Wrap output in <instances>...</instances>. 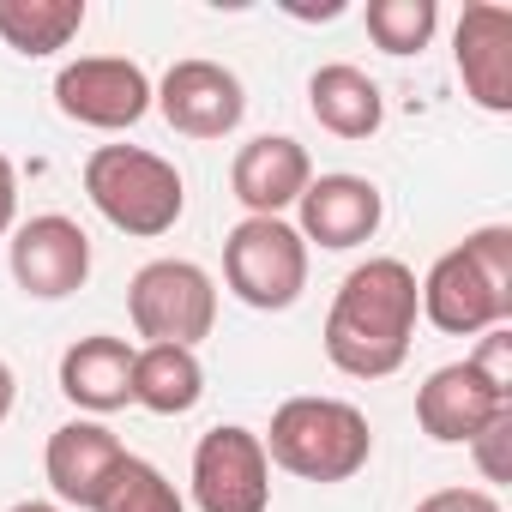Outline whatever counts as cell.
<instances>
[{
    "mask_svg": "<svg viewBox=\"0 0 512 512\" xmlns=\"http://www.w3.org/2000/svg\"><path fill=\"white\" fill-rule=\"evenodd\" d=\"M422 302L404 260H362L326 308V362L350 380H386L404 368Z\"/></svg>",
    "mask_w": 512,
    "mask_h": 512,
    "instance_id": "obj_1",
    "label": "cell"
},
{
    "mask_svg": "<svg viewBox=\"0 0 512 512\" xmlns=\"http://www.w3.org/2000/svg\"><path fill=\"white\" fill-rule=\"evenodd\" d=\"M266 458L302 482H350L356 470H368L374 458V428L350 398H284L272 410V428L260 434Z\"/></svg>",
    "mask_w": 512,
    "mask_h": 512,
    "instance_id": "obj_2",
    "label": "cell"
},
{
    "mask_svg": "<svg viewBox=\"0 0 512 512\" xmlns=\"http://www.w3.org/2000/svg\"><path fill=\"white\" fill-rule=\"evenodd\" d=\"M85 193L103 211L109 229L133 235V241H157L181 223L187 211V181L169 157L145 151V145H97L85 157Z\"/></svg>",
    "mask_w": 512,
    "mask_h": 512,
    "instance_id": "obj_3",
    "label": "cell"
},
{
    "mask_svg": "<svg viewBox=\"0 0 512 512\" xmlns=\"http://www.w3.org/2000/svg\"><path fill=\"white\" fill-rule=\"evenodd\" d=\"M223 284L235 302L260 314L296 308L308 290V241L290 217H241L223 235Z\"/></svg>",
    "mask_w": 512,
    "mask_h": 512,
    "instance_id": "obj_4",
    "label": "cell"
},
{
    "mask_svg": "<svg viewBox=\"0 0 512 512\" xmlns=\"http://www.w3.org/2000/svg\"><path fill=\"white\" fill-rule=\"evenodd\" d=\"M127 314L145 344H181L199 350L217 326V284L193 260H151L127 284Z\"/></svg>",
    "mask_w": 512,
    "mask_h": 512,
    "instance_id": "obj_5",
    "label": "cell"
},
{
    "mask_svg": "<svg viewBox=\"0 0 512 512\" xmlns=\"http://www.w3.org/2000/svg\"><path fill=\"white\" fill-rule=\"evenodd\" d=\"M157 85L127 55H79L55 73V109L97 133H127L151 115Z\"/></svg>",
    "mask_w": 512,
    "mask_h": 512,
    "instance_id": "obj_6",
    "label": "cell"
},
{
    "mask_svg": "<svg viewBox=\"0 0 512 512\" xmlns=\"http://www.w3.org/2000/svg\"><path fill=\"white\" fill-rule=\"evenodd\" d=\"M193 506L199 512H266L272 506V458L260 434L241 422H217L193 446Z\"/></svg>",
    "mask_w": 512,
    "mask_h": 512,
    "instance_id": "obj_7",
    "label": "cell"
},
{
    "mask_svg": "<svg viewBox=\"0 0 512 512\" xmlns=\"http://www.w3.org/2000/svg\"><path fill=\"white\" fill-rule=\"evenodd\" d=\"M7 260H13V284L37 302H61L73 290H85L91 278V235L61 217V211H43L31 223L13 229L7 241Z\"/></svg>",
    "mask_w": 512,
    "mask_h": 512,
    "instance_id": "obj_8",
    "label": "cell"
},
{
    "mask_svg": "<svg viewBox=\"0 0 512 512\" xmlns=\"http://www.w3.org/2000/svg\"><path fill=\"white\" fill-rule=\"evenodd\" d=\"M151 109L187 139H229L241 127V115H247V91H241V79L223 61H199L193 55V61H175L163 73Z\"/></svg>",
    "mask_w": 512,
    "mask_h": 512,
    "instance_id": "obj_9",
    "label": "cell"
},
{
    "mask_svg": "<svg viewBox=\"0 0 512 512\" xmlns=\"http://www.w3.org/2000/svg\"><path fill=\"white\" fill-rule=\"evenodd\" d=\"M422 320L446 338H482L494 326H512V296H500L464 247H446L440 260L428 266V278L416 284Z\"/></svg>",
    "mask_w": 512,
    "mask_h": 512,
    "instance_id": "obj_10",
    "label": "cell"
},
{
    "mask_svg": "<svg viewBox=\"0 0 512 512\" xmlns=\"http://www.w3.org/2000/svg\"><path fill=\"white\" fill-rule=\"evenodd\" d=\"M386 223V193L368 175H314L296 199V235L326 253H350L374 241Z\"/></svg>",
    "mask_w": 512,
    "mask_h": 512,
    "instance_id": "obj_11",
    "label": "cell"
},
{
    "mask_svg": "<svg viewBox=\"0 0 512 512\" xmlns=\"http://www.w3.org/2000/svg\"><path fill=\"white\" fill-rule=\"evenodd\" d=\"M452 67L464 79V97L488 115H512V7L476 0L452 31Z\"/></svg>",
    "mask_w": 512,
    "mask_h": 512,
    "instance_id": "obj_12",
    "label": "cell"
},
{
    "mask_svg": "<svg viewBox=\"0 0 512 512\" xmlns=\"http://www.w3.org/2000/svg\"><path fill=\"white\" fill-rule=\"evenodd\" d=\"M500 410H512V398L494 392L470 362H446V368H434V374L416 386V422H422V434L440 440V446H470Z\"/></svg>",
    "mask_w": 512,
    "mask_h": 512,
    "instance_id": "obj_13",
    "label": "cell"
},
{
    "mask_svg": "<svg viewBox=\"0 0 512 512\" xmlns=\"http://www.w3.org/2000/svg\"><path fill=\"white\" fill-rule=\"evenodd\" d=\"M314 181V157L308 145H296L290 133H260L247 139L229 163V187L247 205V217H284Z\"/></svg>",
    "mask_w": 512,
    "mask_h": 512,
    "instance_id": "obj_14",
    "label": "cell"
},
{
    "mask_svg": "<svg viewBox=\"0 0 512 512\" xmlns=\"http://www.w3.org/2000/svg\"><path fill=\"white\" fill-rule=\"evenodd\" d=\"M121 458H127V446H121L103 422L79 416V422H61V428L49 434L43 476H49L55 500H67V506L91 512V506H97V494L109 488V476L121 470Z\"/></svg>",
    "mask_w": 512,
    "mask_h": 512,
    "instance_id": "obj_15",
    "label": "cell"
},
{
    "mask_svg": "<svg viewBox=\"0 0 512 512\" xmlns=\"http://www.w3.org/2000/svg\"><path fill=\"white\" fill-rule=\"evenodd\" d=\"M133 344L127 338H109V332H91L79 344H67L61 356V392L91 410V416H109V410H127L133 404Z\"/></svg>",
    "mask_w": 512,
    "mask_h": 512,
    "instance_id": "obj_16",
    "label": "cell"
},
{
    "mask_svg": "<svg viewBox=\"0 0 512 512\" xmlns=\"http://www.w3.org/2000/svg\"><path fill=\"white\" fill-rule=\"evenodd\" d=\"M308 109H314V121L332 133V139H374L380 133V121H386V97H380V85L362 73V67H350V61H326V67H314V79H308Z\"/></svg>",
    "mask_w": 512,
    "mask_h": 512,
    "instance_id": "obj_17",
    "label": "cell"
},
{
    "mask_svg": "<svg viewBox=\"0 0 512 512\" xmlns=\"http://www.w3.org/2000/svg\"><path fill=\"white\" fill-rule=\"evenodd\" d=\"M205 398V368L199 350L181 344H145L133 356V404L151 416H187Z\"/></svg>",
    "mask_w": 512,
    "mask_h": 512,
    "instance_id": "obj_18",
    "label": "cell"
},
{
    "mask_svg": "<svg viewBox=\"0 0 512 512\" xmlns=\"http://www.w3.org/2000/svg\"><path fill=\"white\" fill-rule=\"evenodd\" d=\"M85 31V0H0V43L25 61L61 55Z\"/></svg>",
    "mask_w": 512,
    "mask_h": 512,
    "instance_id": "obj_19",
    "label": "cell"
},
{
    "mask_svg": "<svg viewBox=\"0 0 512 512\" xmlns=\"http://www.w3.org/2000/svg\"><path fill=\"white\" fill-rule=\"evenodd\" d=\"M91 512H187V500L175 494V482H169L151 458H133V452H127Z\"/></svg>",
    "mask_w": 512,
    "mask_h": 512,
    "instance_id": "obj_20",
    "label": "cell"
},
{
    "mask_svg": "<svg viewBox=\"0 0 512 512\" xmlns=\"http://www.w3.org/2000/svg\"><path fill=\"white\" fill-rule=\"evenodd\" d=\"M368 37L386 55H422L440 31V7L434 0H368Z\"/></svg>",
    "mask_w": 512,
    "mask_h": 512,
    "instance_id": "obj_21",
    "label": "cell"
},
{
    "mask_svg": "<svg viewBox=\"0 0 512 512\" xmlns=\"http://www.w3.org/2000/svg\"><path fill=\"white\" fill-rule=\"evenodd\" d=\"M458 247L470 253L476 272H482L500 296H512V229H506V223H482V229H470Z\"/></svg>",
    "mask_w": 512,
    "mask_h": 512,
    "instance_id": "obj_22",
    "label": "cell"
},
{
    "mask_svg": "<svg viewBox=\"0 0 512 512\" xmlns=\"http://www.w3.org/2000/svg\"><path fill=\"white\" fill-rule=\"evenodd\" d=\"M470 458H476L482 482H512V410H500V416L470 440Z\"/></svg>",
    "mask_w": 512,
    "mask_h": 512,
    "instance_id": "obj_23",
    "label": "cell"
},
{
    "mask_svg": "<svg viewBox=\"0 0 512 512\" xmlns=\"http://www.w3.org/2000/svg\"><path fill=\"white\" fill-rule=\"evenodd\" d=\"M494 392H506L512 398V326H494V332H482V350L476 356H464Z\"/></svg>",
    "mask_w": 512,
    "mask_h": 512,
    "instance_id": "obj_24",
    "label": "cell"
},
{
    "mask_svg": "<svg viewBox=\"0 0 512 512\" xmlns=\"http://www.w3.org/2000/svg\"><path fill=\"white\" fill-rule=\"evenodd\" d=\"M416 512H506L488 488H434L428 500H416Z\"/></svg>",
    "mask_w": 512,
    "mask_h": 512,
    "instance_id": "obj_25",
    "label": "cell"
},
{
    "mask_svg": "<svg viewBox=\"0 0 512 512\" xmlns=\"http://www.w3.org/2000/svg\"><path fill=\"white\" fill-rule=\"evenodd\" d=\"M13 223H19V175L0 157V235H13Z\"/></svg>",
    "mask_w": 512,
    "mask_h": 512,
    "instance_id": "obj_26",
    "label": "cell"
},
{
    "mask_svg": "<svg viewBox=\"0 0 512 512\" xmlns=\"http://www.w3.org/2000/svg\"><path fill=\"white\" fill-rule=\"evenodd\" d=\"M13 404H19V374L7 368V356H0V422L13 416Z\"/></svg>",
    "mask_w": 512,
    "mask_h": 512,
    "instance_id": "obj_27",
    "label": "cell"
},
{
    "mask_svg": "<svg viewBox=\"0 0 512 512\" xmlns=\"http://www.w3.org/2000/svg\"><path fill=\"white\" fill-rule=\"evenodd\" d=\"M7 512H61V506H49V500H19V506H7Z\"/></svg>",
    "mask_w": 512,
    "mask_h": 512,
    "instance_id": "obj_28",
    "label": "cell"
}]
</instances>
